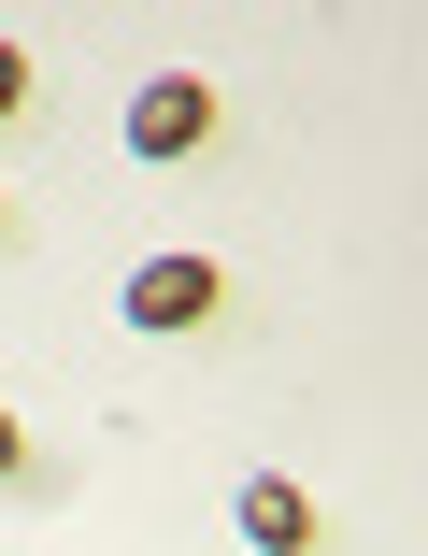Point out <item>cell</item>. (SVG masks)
<instances>
[{"mask_svg": "<svg viewBox=\"0 0 428 556\" xmlns=\"http://www.w3.org/2000/svg\"><path fill=\"white\" fill-rule=\"evenodd\" d=\"M200 143H214V86L200 72H158L129 100V157H200Z\"/></svg>", "mask_w": 428, "mask_h": 556, "instance_id": "6da1fadb", "label": "cell"}, {"mask_svg": "<svg viewBox=\"0 0 428 556\" xmlns=\"http://www.w3.org/2000/svg\"><path fill=\"white\" fill-rule=\"evenodd\" d=\"M214 300H229L214 257H143V271H129V328H200Z\"/></svg>", "mask_w": 428, "mask_h": 556, "instance_id": "7a4b0ae2", "label": "cell"}, {"mask_svg": "<svg viewBox=\"0 0 428 556\" xmlns=\"http://www.w3.org/2000/svg\"><path fill=\"white\" fill-rule=\"evenodd\" d=\"M229 514H243V542H257V556H300V542H314V500H300L286 471H243V500H229Z\"/></svg>", "mask_w": 428, "mask_h": 556, "instance_id": "3957f363", "label": "cell"}, {"mask_svg": "<svg viewBox=\"0 0 428 556\" xmlns=\"http://www.w3.org/2000/svg\"><path fill=\"white\" fill-rule=\"evenodd\" d=\"M15 115H29V58L0 43V129H15Z\"/></svg>", "mask_w": 428, "mask_h": 556, "instance_id": "277c9868", "label": "cell"}, {"mask_svg": "<svg viewBox=\"0 0 428 556\" xmlns=\"http://www.w3.org/2000/svg\"><path fill=\"white\" fill-rule=\"evenodd\" d=\"M15 457H29V428H15V414H0V471H15Z\"/></svg>", "mask_w": 428, "mask_h": 556, "instance_id": "5b68a950", "label": "cell"}, {"mask_svg": "<svg viewBox=\"0 0 428 556\" xmlns=\"http://www.w3.org/2000/svg\"><path fill=\"white\" fill-rule=\"evenodd\" d=\"M0 229H15V200H0Z\"/></svg>", "mask_w": 428, "mask_h": 556, "instance_id": "8992f818", "label": "cell"}]
</instances>
